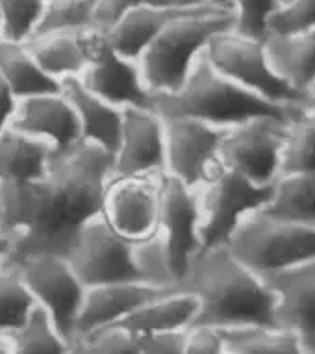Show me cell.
Listing matches in <instances>:
<instances>
[{
	"mask_svg": "<svg viewBox=\"0 0 315 354\" xmlns=\"http://www.w3.org/2000/svg\"><path fill=\"white\" fill-rule=\"evenodd\" d=\"M206 2L184 0V2H167V4H149L126 13L113 28L106 34L111 47L126 58L135 59L141 56L152 41L162 34L176 19L195 12ZM213 6V4H211Z\"/></svg>",
	"mask_w": 315,
	"mask_h": 354,
	"instance_id": "cell-19",
	"label": "cell"
},
{
	"mask_svg": "<svg viewBox=\"0 0 315 354\" xmlns=\"http://www.w3.org/2000/svg\"><path fill=\"white\" fill-rule=\"evenodd\" d=\"M69 354H80V353H76V351H75V348H73V347H70V353Z\"/></svg>",
	"mask_w": 315,
	"mask_h": 354,
	"instance_id": "cell-46",
	"label": "cell"
},
{
	"mask_svg": "<svg viewBox=\"0 0 315 354\" xmlns=\"http://www.w3.org/2000/svg\"><path fill=\"white\" fill-rule=\"evenodd\" d=\"M228 351L225 330L195 325L186 330L184 354H225Z\"/></svg>",
	"mask_w": 315,
	"mask_h": 354,
	"instance_id": "cell-38",
	"label": "cell"
},
{
	"mask_svg": "<svg viewBox=\"0 0 315 354\" xmlns=\"http://www.w3.org/2000/svg\"><path fill=\"white\" fill-rule=\"evenodd\" d=\"M35 302L21 274L10 263L0 266V334L8 336L28 319Z\"/></svg>",
	"mask_w": 315,
	"mask_h": 354,
	"instance_id": "cell-31",
	"label": "cell"
},
{
	"mask_svg": "<svg viewBox=\"0 0 315 354\" xmlns=\"http://www.w3.org/2000/svg\"><path fill=\"white\" fill-rule=\"evenodd\" d=\"M47 0H0V37L24 43L41 23Z\"/></svg>",
	"mask_w": 315,
	"mask_h": 354,
	"instance_id": "cell-33",
	"label": "cell"
},
{
	"mask_svg": "<svg viewBox=\"0 0 315 354\" xmlns=\"http://www.w3.org/2000/svg\"><path fill=\"white\" fill-rule=\"evenodd\" d=\"M274 295V326L293 332L315 354V260L262 277Z\"/></svg>",
	"mask_w": 315,
	"mask_h": 354,
	"instance_id": "cell-14",
	"label": "cell"
},
{
	"mask_svg": "<svg viewBox=\"0 0 315 354\" xmlns=\"http://www.w3.org/2000/svg\"><path fill=\"white\" fill-rule=\"evenodd\" d=\"M0 354H12L10 339H8V336H2V334H0Z\"/></svg>",
	"mask_w": 315,
	"mask_h": 354,
	"instance_id": "cell-42",
	"label": "cell"
},
{
	"mask_svg": "<svg viewBox=\"0 0 315 354\" xmlns=\"http://www.w3.org/2000/svg\"><path fill=\"white\" fill-rule=\"evenodd\" d=\"M160 293H165V290H156L141 282H113V284L86 288L75 339L106 326L123 323L137 308Z\"/></svg>",
	"mask_w": 315,
	"mask_h": 354,
	"instance_id": "cell-18",
	"label": "cell"
},
{
	"mask_svg": "<svg viewBox=\"0 0 315 354\" xmlns=\"http://www.w3.org/2000/svg\"><path fill=\"white\" fill-rule=\"evenodd\" d=\"M232 354H306L293 332L278 326H249L225 332Z\"/></svg>",
	"mask_w": 315,
	"mask_h": 354,
	"instance_id": "cell-29",
	"label": "cell"
},
{
	"mask_svg": "<svg viewBox=\"0 0 315 354\" xmlns=\"http://www.w3.org/2000/svg\"><path fill=\"white\" fill-rule=\"evenodd\" d=\"M225 354H232V353H230V351H227V353H225Z\"/></svg>",
	"mask_w": 315,
	"mask_h": 354,
	"instance_id": "cell-47",
	"label": "cell"
},
{
	"mask_svg": "<svg viewBox=\"0 0 315 354\" xmlns=\"http://www.w3.org/2000/svg\"><path fill=\"white\" fill-rule=\"evenodd\" d=\"M167 2H184V0H97L93 30L108 34L126 13L135 8L149 6V4H167Z\"/></svg>",
	"mask_w": 315,
	"mask_h": 354,
	"instance_id": "cell-37",
	"label": "cell"
},
{
	"mask_svg": "<svg viewBox=\"0 0 315 354\" xmlns=\"http://www.w3.org/2000/svg\"><path fill=\"white\" fill-rule=\"evenodd\" d=\"M315 30V0H289L267 21V35H292Z\"/></svg>",
	"mask_w": 315,
	"mask_h": 354,
	"instance_id": "cell-36",
	"label": "cell"
},
{
	"mask_svg": "<svg viewBox=\"0 0 315 354\" xmlns=\"http://www.w3.org/2000/svg\"><path fill=\"white\" fill-rule=\"evenodd\" d=\"M199 314V302L193 295L180 290H171L145 302L130 314L119 326L135 336L154 332H178L191 328Z\"/></svg>",
	"mask_w": 315,
	"mask_h": 354,
	"instance_id": "cell-23",
	"label": "cell"
},
{
	"mask_svg": "<svg viewBox=\"0 0 315 354\" xmlns=\"http://www.w3.org/2000/svg\"><path fill=\"white\" fill-rule=\"evenodd\" d=\"M59 91L75 111L82 141L113 154L121 138L123 110L91 93L78 78L59 82Z\"/></svg>",
	"mask_w": 315,
	"mask_h": 354,
	"instance_id": "cell-20",
	"label": "cell"
},
{
	"mask_svg": "<svg viewBox=\"0 0 315 354\" xmlns=\"http://www.w3.org/2000/svg\"><path fill=\"white\" fill-rule=\"evenodd\" d=\"M12 354H69L70 343L54 326L41 308L35 306L32 314L17 330L8 334Z\"/></svg>",
	"mask_w": 315,
	"mask_h": 354,
	"instance_id": "cell-30",
	"label": "cell"
},
{
	"mask_svg": "<svg viewBox=\"0 0 315 354\" xmlns=\"http://www.w3.org/2000/svg\"><path fill=\"white\" fill-rule=\"evenodd\" d=\"M70 347L80 354H140L137 336L119 325L76 337Z\"/></svg>",
	"mask_w": 315,
	"mask_h": 354,
	"instance_id": "cell-34",
	"label": "cell"
},
{
	"mask_svg": "<svg viewBox=\"0 0 315 354\" xmlns=\"http://www.w3.org/2000/svg\"><path fill=\"white\" fill-rule=\"evenodd\" d=\"M286 2H289V0H278V4H286Z\"/></svg>",
	"mask_w": 315,
	"mask_h": 354,
	"instance_id": "cell-45",
	"label": "cell"
},
{
	"mask_svg": "<svg viewBox=\"0 0 315 354\" xmlns=\"http://www.w3.org/2000/svg\"><path fill=\"white\" fill-rule=\"evenodd\" d=\"M175 290L186 291L199 302L193 326H213L225 332L274 326L273 291L225 245L200 249Z\"/></svg>",
	"mask_w": 315,
	"mask_h": 354,
	"instance_id": "cell-2",
	"label": "cell"
},
{
	"mask_svg": "<svg viewBox=\"0 0 315 354\" xmlns=\"http://www.w3.org/2000/svg\"><path fill=\"white\" fill-rule=\"evenodd\" d=\"M230 28H233L232 10L211 4L171 23L137 58L149 93L156 99L178 91L211 37Z\"/></svg>",
	"mask_w": 315,
	"mask_h": 354,
	"instance_id": "cell-4",
	"label": "cell"
},
{
	"mask_svg": "<svg viewBox=\"0 0 315 354\" xmlns=\"http://www.w3.org/2000/svg\"><path fill=\"white\" fill-rule=\"evenodd\" d=\"M54 154L43 141L10 128L0 136V186H17L39 178Z\"/></svg>",
	"mask_w": 315,
	"mask_h": 354,
	"instance_id": "cell-24",
	"label": "cell"
},
{
	"mask_svg": "<svg viewBox=\"0 0 315 354\" xmlns=\"http://www.w3.org/2000/svg\"><path fill=\"white\" fill-rule=\"evenodd\" d=\"M273 186H256L241 174L221 165L197 189L199 197V238L202 249L227 245L230 234L251 212L269 203Z\"/></svg>",
	"mask_w": 315,
	"mask_h": 354,
	"instance_id": "cell-8",
	"label": "cell"
},
{
	"mask_svg": "<svg viewBox=\"0 0 315 354\" xmlns=\"http://www.w3.org/2000/svg\"><path fill=\"white\" fill-rule=\"evenodd\" d=\"M315 171V108H300L287 122L282 145L280 176Z\"/></svg>",
	"mask_w": 315,
	"mask_h": 354,
	"instance_id": "cell-28",
	"label": "cell"
},
{
	"mask_svg": "<svg viewBox=\"0 0 315 354\" xmlns=\"http://www.w3.org/2000/svg\"><path fill=\"white\" fill-rule=\"evenodd\" d=\"M287 122L276 117H254L227 128L219 147L222 167L241 174L256 186H273L280 176Z\"/></svg>",
	"mask_w": 315,
	"mask_h": 354,
	"instance_id": "cell-9",
	"label": "cell"
},
{
	"mask_svg": "<svg viewBox=\"0 0 315 354\" xmlns=\"http://www.w3.org/2000/svg\"><path fill=\"white\" fill-rule=\"evenodd\" d=\"M132 263L141 284L165 291L176 288L178 274L175 263L164 236L158 230L146 238L135 239L132 245Z\"/></svg>",
	"mask_w": 315,
	"mask_h": 354,
	"instance_id": "cell-27",
	"label": "cell"
},
{
	"mask_svg": "<svg viewBox=\"0 0 315 354\" xmlns=\"http://www.w3.org/2000/svg\"><path fill=\"white\" fill-rule=\"evenodd\" d=\"M132 239L117 232L100 214L80 228L65 258L86 288L137 282L132 263Z\"/></svg>",
	"mask_w": 315,
	"mask_h": 354,
	"instance_id": "cell-10",
	"label": "cell"
},
{
	"mask_svg": "<svg viewBox=\"0 0 315 354\" xmlns=\"http://www.w3.org/2000/svg\"><path fill=\"white\" fill-rule=\"evenodd\" d=\"M306 108H315V84L308 89L306 93Z\"/></svg>",
	"mask_w": 315,
	"mask_h": 354,
	"instance_id": "cell-43",
	"label": "cell"
},
{
	"mask_svg": "<svg viewBox=\"0 0 315 354\" xmlns=\"http://www.w3.org/2000/svg\"><path fill=\"white\" fill-rule=\"evenodd\" d=\"M204 58L228 80L245 87L258 97L282 106H306V97L274 75L263 50V41L252 39L236 30L213 35L204 50Z\"/></svg>",
	"mask_w": 315,
	"mask_h": 354,
	"instance_id": "cell-7",
	"label": "cell"
},
{
	"mask_svg": "<svg viewBox=\"0 0 315 354\" xmlns=\"http://www.w3.org/2000/svg\"><path fill=\"white\" fill-rule=\"evenodd\" d=\"M162 176L111 178L102 215L124 238L141 239L158 230Z\"/></svg>",
	"mask_w": 315,
	"mask_h": 354,
	"instance_id": "cell-15",
	"label": "cell"
},
{
	"mask_svg": "<svg viewBox=\"0 0 315 354\" xmlns=\"http://www.w3.org/2000/svg\"><path fill=\"white\" fill-rule=\"evenodd\" d=\"M262 212L274 219L315 228V171L278 176Z\"/></svg>",
	"mask_w": 315,
	"mask_h": 354,
	"instance_id": "cell-26",
	"label": "cell"
},
{
	"mask_svg": "<svg viewBox=\"0 0 315 354\" xmlns=\"http://www.w3.org/2000/svg\"><path fill=\"white\" fill-rule=\"evenodd\" d=\"M110 182V152L78 141L54 151L39 178L0 186V228L13 245L6 261L41 252L67 254L80 228L102 214Z\"/></svg>",
	"mask_w": 315,
	"mask_h": 354,
	"instance_id": "cell-1",
	"label": "cell"
},
{
	"mask_svg": "<svg viewBox=\"0 0 315 354\" xmlns=\"http://www.w3.org/2000/svg\"><path fill=\"white\" fill-rule=\"evenodd\" d=\"M4 263L17 269L35 306L50 317L59 334L69 343L75 342L86 286L70 269L67 258L41 252Z\"/></svg>",
	"mask_w": 315,
	"mask_h": 354,
	"instance_id": "cell-6",
	"label": "cell"
},
{
	"mask_svg": "<svg viewBox=\"0 0 315 354\" xmlns=\"http://www.w3.org/2000/svg\"><path fill=\"white\" fill-rule=\"evenodd\" d=\"M17 104L19 100L15 99V95L0 82V136L12 128L13 117H15V111H17Z\"/></svg>",
	"mask_w": 315,
	"mask_h": 354,
	"instance_id": "cell-40",
	"label": "cell"
},
{
	"mask_svg": "<svg viewBox=\"0 0 315 354\" xmlns=\"http://www.w3.org/2000/svg\"><path fill=\"white\" fill-rule=\"evenodd\" d=\"M93 32L95 30L34 34L24 41V45L43 73L59 84L82 76L89 64Z\"/></svg>",
	"mask_w": 315,
	"mask_h": 354,
	"instance_id": "cell-21",
	"label": "cell"
},
{
	"mask_svg": "<svg viewBox=\"0 0 315 354\" xmlns=\"http://www.w3.org/2000/svg\"><path fill=\"white\" fill-rule=\"evenodd\" d=\"M91 93L119 110L152 108V97L141 78L140 65L111 47L106 34L93 32L89 64L78 78Z\"/></svg>",
	"mask_w": 315,
	"mask_h": 354,
	"instance_id": "cell-12",
	"label": "cell"
},
{
	"mask_svg": "<svg viewBox=\"0 0 315 354\" xmlns=\"http://www.w3.org/2000/svg\"><path fill=\"white\" fill-rule=\"evenodd\" d=\"M0 82L17 100L56 93L59 84L45 75L24 43L0 39Z\"/></svg>",
	"mask_w": 315,
	"mask_h": 354,
	"instance_id": "cell-25",
	"label": "cell"
},
{
	"mask_svg": "<svg viewBox=\"0 0 315 354\" xmlns=\"http://www.w3.org/2000/svg\"><path fill=\"white\" fill-rule=\"evenodd\" d=\"M158 232L164 236L169 247L180 280L193 256L202 249L199 238V197L197 189L184 186L182 182L165 174L160 193Z\"/></svg>",
	"mask_w": 315,
	"mask_h": 354,
	"instance_id": "cell-16",
	"label": "cell"
},
{
	"mask_svg": "<svg viewBox=\"0 0 315 354\" xmlns=\"http://www.w3.org/2000/svg\"><path fill=\"white\" fill-rule=\"evenodd\" d=\"M0 39H2V37H0Z\"/></svg>",
	"mask_w": 315,
	"mask_h": 354,
	"instance_id": "cell-48",
	"label": "cell"
},
{
	"mask_svg": "<svg viewBox=\"0 0 315 354\" xmlns=\"http://www.w3.org/2000/svg\"><path fill=\"white\" fill-rule=\"evenodd\" d=\"M152 108L162 117H186L227 130L254 117L292 121L304 106L274 104L258 97L213 69L202 54L184 86L175 93L156 97Z\"/></svg>",
	"mask_w": 315,
	"mask_h": 354,
	"instance_id": "cell-3",
	"label": "cell"
},
{
	"mask_svg": "<svg viewBox=\"0 0 315 354\" xmlns=\"http://www.w3.org/2000/svg\"><path fill=\"white\" fill-rule=\"evenodd\" d=\"M165 134V176L199 189L221 167L219 147L225 128L186 117H162Z\"/></svg>",
	"mask_w": 315,
	"mask_h": 354,
	"instance_id": "cell-11",
	"label": "cell"
},
{
	"mask_svg": "<svg viewBox=\"0 0 315 354\" xmlns=\"http://www.w3.org/2000/svg\"><path fill=\"white\" fill-rule=\"evenodd\" d=\"M12 239H10V236H8L2 228H0V266L4 263V261L10 258V254H12Z\"/></svg>",
	"mask_w": 315,
	"mask_h": 354,
	"instance_id": "cell-41",
	"label": "cell"
},
{
	"mask_svg": "<svg viewBox=\"0 0 315 354\" xmlns=\"http://www.w3.org/2000/svg\"><path fill=\"white\" fill-rule=\"evenodd\" d=\"M238 260L260 277L315 260V228L251 212L240 221L227 245Z\"/></svg>",
	"mask_w": 315,
	"mask_h": 354,
	"instance_id": "cell-5",
	"label": "cell"
},
{
	"mask_svg": "<svg viewBox=\"0 0 315 354\" xmlns=\"http://www.w3.org/2000/svg\"><path fill=\"white\" fill-rule=\"evenodd\" d=\"M195 2H206V4H213V6L219 8H230V0H195Z\"/></svg>",
	"mask_w": 315,
	"mask_h": 354,
	"instance_id": "cell-44",
	"label": "cell"
},
{
	"mask_svg": "<svg viewBox=\"0 0 315 354\" xmlns=\"http://www.w3.org/2000/svg\"><path fill=\"white\" fill-rule=\"evenodd\" d=\"M269 67L293 91L304 95L315 84V30L292 35H265Z\"/></svg>",
	"mask_w": 315,
	"mask_h": 354,
	"instance_id": "cell-22",
	"label": "cell"
},
{
	"mask_svg": "<svg viewBox=\"0 0 315 354\" xmlns=\"http://www.w3.org/2000/svg\"><path fill=\"white\" fill-rule=\"evenodd\" d=\"M278 0H230L233 13V30L252 39L263 41L267 35V21Z\"/></svg>",
	"mask_w": 315,
	"mask_h": 354,
	"instance_id": "cell-35",
	"label": "cell"
},
{
	"mask_svg": "<svg viewBox=\"0 0 315 354\" xmlns=\"http://www.w3.org/2000/svg\"><path fill=\"white\" fill-rule=\"evenodd\" d=\"M165 174L164 119L154 108L123 110V128L111 154V178Z\"/></svg>",
	"mask_w": 315,
	"mask_h": 354,
	"instance_id": "cell-13",
	"label": "cell"
},
{
	"mask_svg": "<svg viewBox=\"0 0 315 354\" xmlns=\"http://www.w3.org/2000/svg\"><path fill=\"white\" fill-rule=\"evenodd\" d=\"M186 330L154 332L137 336L140 354H184Z\"/></svg>",
	"mask_w": 315,
	"mask_h": 354,
	"instance_id": "cell-39",
	"label": "cell"
},
{
	"mask_svg": "<svg viewBox=\"0 0 315 354\" xmlns=\"http://www.w3.org/2000/svg\"><path fill=\"white\" fill-rule=\"evenodd\" d=\"M95 8L97 0H47L35 34L93 30Z\"/></svg>",
	"mask_w": 315,
	"mask_h": 354,
	"instance_id": "cell-32",
	"label": "cell"
},
{
	"mask_svg": "<svg viewBox=\"0 0 315 354\" xmlns=\"http://www.w3.org/2000/svg\"><path fill=\"white\" fill-rule=\"evenodd\" d=\"M12 128L47 143L54 151L82 141L75 111L61 91L19 100Z\"/></svg>",
	"mask_w": 315,
	"mask_h": 354,
	"instance_id": "cell-17",
	"label": "cell"
}]
</instances>
